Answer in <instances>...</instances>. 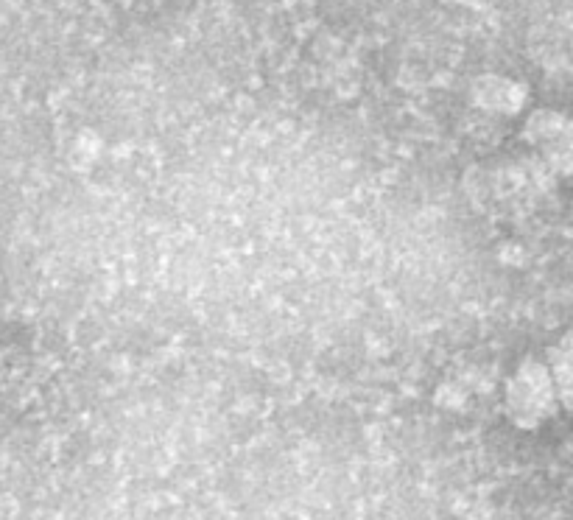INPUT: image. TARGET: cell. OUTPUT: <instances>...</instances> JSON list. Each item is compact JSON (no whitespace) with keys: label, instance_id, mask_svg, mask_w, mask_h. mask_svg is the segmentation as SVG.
<instances>
[{"label":"cell","instance_id":"cell-1","mask_svg":"<svg viewBox=\"0 0 573 520\" xmlns=\"http://www.w3.org/2000/svg\"><path fill=\"white\" fill-rule=\"evenodd\" d=\"M554 381L560 384L562 395L573 397V339L562 344L560 364L554 367Z\"/></svg>","mask_w":573,"mask_h":520}]
</instances>
